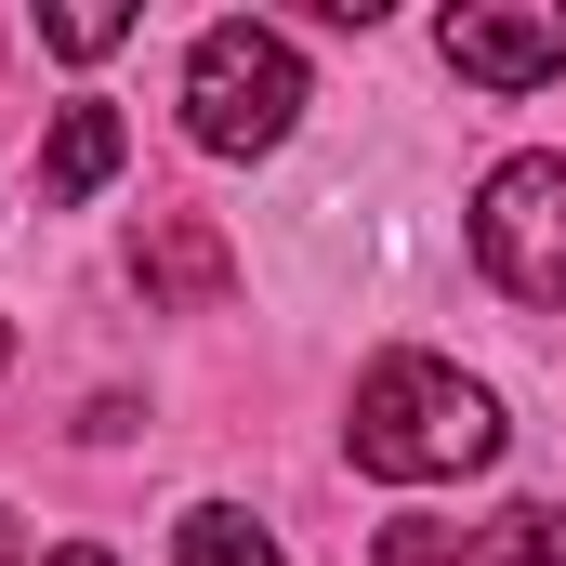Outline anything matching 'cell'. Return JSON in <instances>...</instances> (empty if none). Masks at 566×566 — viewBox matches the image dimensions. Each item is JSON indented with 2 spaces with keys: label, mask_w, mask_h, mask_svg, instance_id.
Wrapping results in <instances>:
<instances>
[{
  "label": "cell",
  "mask_w": 566,
  "mask_h": 566,
  "mask_svg": "<svg viewBox=\"0 0 566 566\" xmlns=\"http://www.w3.org/2000/svg\"><path fill=\"white\" fill-rule=\"evenodd\" d=\"M356 474H382V488H448V474H488L501 461V396L488 382H461L448 356H382L369 382H356Z\"/></svg>",
  "instance_id": "obj_1"
},
{
  "label": "cell",
  "mask_w": 566,
  "mask_h": 566,
  "mask_svg": "<svg viewBox=\"0 0 566 566\" xmlns=\"http://www.w3.org/2000/svg\"><path fill=\"white\" fill-rule=\"evenodd\" d=\"M290 119H303L290 27H251V13L198 27V53H185V133L211 145V158H264V145H290Z\"/></svg>",
  "instance_id": "obj_2"
},
{
  "label": "cell",
  "mask_w": 566,
  "mask_h": 566,
  "mask_svg": "<svg viewBox=\"0 0 566 566\" xmlns=\"http://www.w3.org/2000/svg\"><path fill=\"white\" fill-rule=\"evenodd\" d=\"M474 264L514 303H566V158H501L474 185Z\"/></svg>",
  "instance_id": "obj_3"
},
{
  "label": "cell",
  "mask_w": 566,
  "mask_h": 566,
  "mask_svg": "<svg viewBox=\"0 0 566 566\" xmlns=\"http://www.w3.org/2000/svg\"><path fill=\"white\" fill-rule=\"evenodd\" d=\"M434 53H448L474 93H541L566 66V13H474V0H461V13L434 27Z\"/></svg>",
  "instance_id": "obj_4"
},
{
  "label": "cell",
  "mask_w": 566,
  "mask_h": 566,
  "mask_svg": "<svg viewBox=\"0 0 566 566\" xmlns=\"http://www.w3.org/2000/svg\"><path fill=\"white\" fill-rule=\"evenodd\" d=\"M119 158H133L119 106H66V119H53V145H40V211H80L93 185H119Z\"/></svg>",
  "instance_id": "obj_5"
},
{
  "label": "cell",
  "mask_w": 566,
  "mask_h": 566,
  "mask_svg": "<svg viewBox=\"0 0 566 566\" xmlns=\"http://www.w3.org/2000/svg\"><path fill=\"white\" fill-rule=\"evenodd\" d=\"M171 566H290V554L251 527V514H238V501H198V514L171 527Z\"/></svg>",
  "instance_id": "obj_6"
},
{
  "label": "cell",
  "mask_w": 566,
  "mask_h": 566,
  "mask_svg": "<svg viewBox=\"0 0 566 566\" xmlns=\"http://www.w3.org/2000/svg\"><path fill=\"white\" fill-rule=\"evenodd\" d=\"M145 303H211V290H224V251H211V238H198V224H171V238H145Z\"/></svg>",
  "instance_id": "obj_7"
},
{
  "label": "cell",
  "mask_w": 566,
  "mask_h": 566,
  "mask_svg": "<svg viewBox=\"0 0 566 566\" xmlns=\"http://www.w3.org/2000/svg\"><path fill=\"white\" fill-rule=\"evenodd\" d=\"M488 566H566V501H514L488 527Z\"/></svg>",
  "instance_id": "obj_8"
},
{
  "label": "cell",
  "mask_w": 566,
  "mask_h": 566,
  "mask_svg": "<svg viewBox=\"0 0 566 566\" xmlns=\"http://www.w3.org/2000/svg\"><path fill=\"white\" fill-rule=\"evenodd\" d=\"M40 40H53L66 66H93V53H119V40H133V13H119V0H66V13H40Z\"/></svg>",
  "instance_id": "obj_9"
},
{
  "label": "cell",
  "mask_w": 566,
  "mask_h": 566,
  "mask_svg": "<svg viewBox=\"0 0 566 566\" xmlns=\"http://www.w3.org/2000/svg\"><path fill=\"white\" fill-rule=\"evenodd\" d=\"M369 566H461V527L409 514V527H382V541H369Z\"/></svg>",
  "instance_id": "obj_10"
},
{
  "label": "cell",
  "mask_w": 566,
  "mask_h": 566,
  "mask_svg": "<svg viewBox=\"0 0 566 566\" xmlns=\"http://www.w3.org/2000/svg\"><path fill=\"white\" fill-rule=\"evenodd\" d=\"M40 566H119V554H106V541H66V554H40Z\"/></svg>",
  "instance_id": "obj_11"
},
{
  "label": "cell",
  "mask_w": 566,
  "mask_h": 566,
  "mask_svg": "<svg viewBox=\"0 0 566 566\" xmlns=\"http://www.w3.org/2000/svg\"><path fill=\"white\" fill-rule=\"evenodd\" d=\"M0 566H27V527H13V514H0Z\"/></svg>",
  "instance_id": "obj_12"
},
{
  "label": "cell",
  "mask_w": 566,
  "mask_h": 566,
  "mask_svg": "<svg viewBox=\"0 0 566 566\" xmlns=\"http://www.w3.org/2000/svg\"><path fill=\"white\" fill-rule=\"evenodd\" d=\"M0 356H13V329H0Z\"/></svg>",
  "instance_id": "obj_13"
}]
</instances>
